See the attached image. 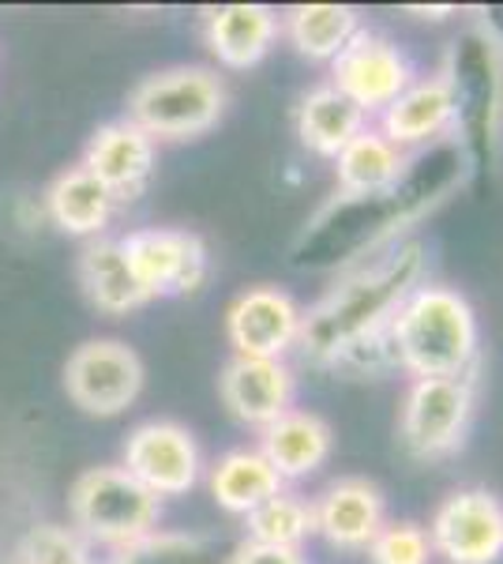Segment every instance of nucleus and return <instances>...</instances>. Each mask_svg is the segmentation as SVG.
<instances>
[{
  "instance_id": "1",
  "label": "nucleus",
  "mask_w": 503,
  "mask_h": 564,
  "mask_svg": "<svg viewBox=\"0 0 503 564\" xmlns=\"http://www.w3.org/2000/svg\"><path fill=\"white\" fill-rule=\"evenodd\" d=\"M470 154L459 135L428 143L409 154L406 174L395 188L376 196L335 193L308 218L294 245V268L300 271H350L406 238L417 223L451 199L470 177Z\"/></svg>"
},
{
  "instance_id": "2",
  "label": "nucleus",
  "mask_w": 503,
  "mask_h": 564,
  "mask_svg": "<svg viewBox=\"0 0 503 564\" xmlns=\"http://www.w3.org/2000/svg\"><path fill=\"white\" fill-rule=\"evenodd\" d=\"M425 245L402 238L391 249L342 271L335 286L300 316V358L319 369H338V361L353 347L387 332L398 305L425 282Z\"/></svg>"
},
{
  "instance_id": "3",
  "label": "nucleus",
  "mask_w": 503,
  "mask_h": 564,
  "mask_svg": "<svg viewBox=\"0 0 503 564\" xmlns=\"http://www.w3.org/2000/svg\"><path fill=\"white\" fill-rule=\"evenodd\" d=\"M387 347L414 380L473 377L481 354L478 313L459 290L420 282L387 324Z\"/></svg>"
},
{
  "instance_id": "4",
  "label": "nucleus",
  "mask_w": 503,
  "mask_h": 564,
  "mask_svg": "<svg viewBox=\"0 0 503 564\" xmlns=\"http://www.w3.org/2000/svg\"><path fill=\"white\" fill-rule=\"evenodd\" d=\"M444 76L455 98V135L470 166H496L503 148V42L492 26L473 23L447 45Z\"/></svg>"
},
{
  "instance_id": "5",
  "label": "nucleus",
  "mask_w": 503,
  "mask_h": 564,
  "mask_svg": "<svg viewBox=\"0 0 503 564\" xmlns=\"http://www.w3.org/2000/svg\"><path fill=\"white\" fill-rule=\"evenodd\" d=\"M226 84L207 65H173L151 72L128 95V121L140 124L154 143L199 140L222 121Z\"/></svg>"
},
{
  "instance_id": "6",
  "label": "nucleus",
  "mask_w": 503,
  "mask_h": 564,
  "mask_svg": "<svg viewBox=\"0 0 503 564\" xmlns=\"http://www.w3.org/2000/svg\"><path fill=\"white\" fill-rule=\"evenodd\" d=\"M158 520L162 500L143 489L121 463L90 467L68 489V523L90 545H106L109 553L158 531Z\"/></svg>"
},
{
  "instance_id": "7",
  "label": "nucleus",
  "mask_w": 503,
  "mask_h": 564,
  "mask_svg": "<svg viewBox=\"0 0 503 564\" xmlns=\"http://www.w3.org/2000/svg\"><path fill=\"white\" fill-rule=\"evenodd\" d=\"M478 406L473 377H425L409 380L398 411V441L420 463L447 459L462 452Z\"/></svg>"
},
{
  "instance_id": "8",
  "label": "nucleus",
  "mask_w": 503,
  "mask_h": 564,
  "mask_svg": "<svg viewBox=\"0 0 503 564\" xmlns=\"http://www.w3.org/2000/svg\"><path fill=\"white\" fill-rule=\"evenodd\" d=\"M147 369L121 339H87L64 361V391L84 414L117 417L143 395Z\"/></svg>"
},
{
  "instance_id": "9",
  "label": "nucleus",
  "mask_w": 503,
  "mask_h": 564,
  "mask_svg": "<svg viewBox=\"0 0 503 564\" xmlns=\"http://www.w3.org/2000/svg\"><path fill=\"white\" fill-rule=\"evenodd\" d=\"M121 467L143 489L166 500L192 494L199 486V478H204L207 463L196 433L188 425L173 422V417H147L124 436Z\"/></svg>"
},
{
  "instance_id": "10",
  "label": "nucleus",
  "mask_w": 503,
  "mask_h": 564,
  "mask_svg": "<svg viewBox=\"0 0 503 564\" xmlns=\"http://www.w3.org/2000/svg\"><path fill=\"white\" fill-rule=\"evenodd\" d=\"M433 553L447 564H500L503 561V500L484 486L447 494L425 527Z\"/></svg>"
},
{
  "instance_id": "11",
  "label": "nucleus",
  "mask_w": 503,
  "mask_h": 564,
  "mask_svg": "<svg viewBox=\"0 0 503 564\" xmlns=\"http://www.w3.org/2000/svg\"><path fill=\"white\" fill-rule=\"evenodd\" d=\"M417 79L409 53L380 31H361L331 61V87L342 90L364 117L383 113Z\"/></svg>"
},
{
  "instance_id": "12",
  "label": "nucleus",
  "mask_w": 503,
  "mask_h": 564,
  "mask_svg": "<svg viewBox=\"0 0 503 564\" xmlns=\"http://www.w3.org/2000/svg\"><path fill=\"white\" fill-rule=\"evenodd\" d=\"M121 249L132 263L140 286L154 297L196 294L210 275V257L199 234L173 226H143L121 238Z\"/></svg>"
},
{
  "instance_id": "13",
  "label": "nucleus",
  "mask_w": 503,
  "mask_h": 564,
  "mask_svg": "<svg viewBox=\"0 0 503 564\" xmlns=\"http://www.w3.org/2000/svg\"><path fill=\"white\" fill-rule=\"evenodd\" d=\"M300 316L305 308L282 286H249L226 308V339L237 358H271L286 361L297 350Z\"/></svg>"
},
{
  "instance_id": "14",
  "label": "nucleus",
  "mask_w": 503,
  "mask_h": 564,
  "mask_svg": "<svg viewBox=\"0 0 503 564\" xmlns=\"http://www.w3.org/2000/svg\"><path fill=\"white\" fill-rule=\"evenodd\" d=\"M316 534L331 550L364 553L387 523V497L372 478H335L313 497Z\"/></svg>"
},
{
  "instance_id": "15",
  "label": "nucleus",
  "mask_w": 503,
  "mask_h": 564,
  "mask_svg": "<svg viewBox=\"0 0 503 564\" xmlns=\"http://www.w3.org/2000/svg\"><path fill=\"white\" fill-rule=\"evenodd\" d=\"M79 166H87L102 181L117 204H128V199H140L147 193L154 170H158V143L128 117H117V121L98 124L87 140Z\"/></svg>"
},
{
  "instance_id": "16",
  "label": "nucleus",
  "mask_w": 503,
  "mask_h": 564,
  "mask_svg": "<svg viewBox=\"0 0 503 564\" xmlns=\"http://www.w3.org/2000/svg\"><path fill=\"white\" fill-rule=\"evenodd\" d=\"M218 395L226 411L241 425L267 430L274 417H282L297 399V377L286 361L271 358H233L222 366L218 377Z\"/></svg>"
},
{
  "instance_id": "17",
  "label": "nucleus",
  "mask_w": 503,
  "mask_h": 564,
  "mask_svg": "<svg viewBox=\"0 0 503 564\" xmlns=\"http://www.w3.org/2000/svg\"><path fill=\"white\" fill-rule=\"evenodd\" d=\"M376 117H380L376 129L406 154L455 135V98H451V87H447V76L444 72L417 76L414 84L402 90L395 102Z\"/></svg>"
},
{
  "instance_id": "18",
  "label": "nucleus",
  "mask_w": 503,
  "mask_h": 564,
  "mask_svg": "<svg viewBox=\"0 0 503 564\" xmlns=\"http://www.w3.org/2000/svg\"><path fill=\"white\" fill-rule=\"evenodd\" d=\"M282 23L267 4H218L204 12V42L222 68L249 72L278 42Z\"/></svg>"
},
{
  "instance_id": "19",
  "label": "nucleus",
  "mask_w": 503,
  "mask_h": 564,
  "mask_svg": "<svg viewBox=\"0 0 503 564\" xmlns=\"http://www.w3.org/2000/svg\"><path fill=\"white\" fill-rule=\"evenodd\" d=\"M260 452L286 481H305L316 475L335 452V433L316 411L289 406L282 417H274L267 430H260Z\"/></svg>"
},
{
  "instance_id": "20",
  "label": "nucleus",
  "mask_w": 503,
  "mask_h": 564,
  "mask_svg": "<svg viewBox=\"0 0 503 564\" xmlns=\"http://www.w3.org/2000/svg\"><path fill=\"white\" fill-rule=\"evenodd\" d=\"M42 204H45L50 223L57 226L61 234L84 238V241L106 238V226L113 223V212H117L113 193H109L87 166H79V162L61 170V174L50 181Z\"/></svg>"
},
{
  "instance_id": "21",
  "label": "nucleus",
  "mask_w": 503,
  "mask_h": 564,
  "mask_svg": "<svg viewBox=\"0 0 503 564\" xmlns=\"http://www.w3.org/2000/svg\"><path fill=\"white\" fill-rule=\"evenodd\" d=\"M79 286L87 302L102 316H128L151 305V294L140 286L132 263H128L121 238H95L79 252Z\"/></svg>"
},
{
  "instance_id": "22",
  "label": "nucleus",
  "mask_w": 503,
  "mask_h": 564,
  "mask_svg": "<svg viewBox=\"0 0 503 564\" xmlns=\"http://www.w3.org/2000/svg\"><path fill=\"white\" fill-rule=\"evenodd\" d=\"M207 486L222 512L244 520L263 500L282 494L286 481L278 478V470L271 467L260 448H230L207 467Z\"/></svg>"
},
{
  "instance_id": "23",
  "label": "nucleus",
  "mask_w": 503,
  "mask_h": 564,
  "mask_svg": "<svg viewBox=\"0 0 503 564\" xmlns=\"http://www.w3.org/2000/svg\"><path fill=\"white\" fill-rule=\"evenodd\" d=\"M297 140L305 151L319 154V159H338V151L353 140L357 132H364L372 124V117H364L350 98L331 84H319L305 90L294 113Z\"/></svg>"
},
{
  "instance_id": "24",
  "label": "nucleus",
  "mask_w": 503,
  "mask_h": 564,
  "mask_svg": "<svg viewBox=\"0 0 503 564\" xmlns=\"http://www.w3.org/2000/svg\"><path fill=\"white\" fill-rule=\"evenodd\" d=\"M409 154L398 151L395 143L383 135L376 124H369L364 132H357L335 159V181L338 193L346 196H376L398 185V177L406 174Z\"/></svg>"
},
{
  "instance_id": "25",
  "label": "nucleus",
  "mask_w": 503,
  "mask_h": 564,
  "mask_svg": "<svg viewBox=\"0 0 503 564\" xmlns=\"http://www.w3.org/2000/svg\"><path fill=\"white\" fill-rule=\"evenodd\" d=\"M278 23L300 57L335 61L361 31V12L350 4H294Z\"/></svg>"
},
{
  "instance_id": "26",
  "label": "nucleus",
  "mask_w": 503,
  "mask_h": 564,
  "mask_svg": "<svg viewBox=\"0 0 503 564\" xmlns=\"http://www.w3.org/2000/svg\"><path fill=\"white\" fill-rule=\"evenodd\" d=\"M244 531H249L252 542L282 545V550H300V545L316 534L313 500L286 486L282 494L263 500L252 516H244Z\"/></svg>"
},
{
  "instance_id": "27",
  "label": "nucleus",
  "mask_w": 503,
  "mask_h": 564,
  "mask_svg": "<svg viewBox=\"0 0 503 564\" xmlns=\"http://www.w3.org/2000/svg\"><path fill=\"white\" fill-rule=\"evenodd\" d=\"M106 564H226L218 542L199 531H158L143 534L140 542L109 553Z\"/></svg>"
},
{
  "instance_id": "28",
  "label": "nucleus",
  "mask_w": 503,
  "mask_h": 564,
  "mask_svg": "<svg viewBox=\"0 0 503 564\" xmlns=\"http://www.w3.org/2000/svg\"><path fill=\"white\" fill-rule=\"evenodd\" d=\"M12 564H98V561H95V545L72 523L42 520L26 527L23 539L15 542Z\"/></svg>"
},
{
  "instance_id": "29",
  "label": "nucleus",
  "mask_w": 503,
  "mask_h": 564,
  "mask_svg": "<svg viewBox=\"0 0 503 564\" xmlns=\"http://www.w3.org/2000/svg\"><path fill=\"white\" fill-rule=\"evenodd\" d=\"M364 553H369L372 564H433L436 561L428 531L414 520H387Z\"/></svg>"
},
{
  "instance_id": "30",
  "label": "nucleus",
  "mask_w": 503,
  "mask_h": 564,
  "mask_svg": "<svg viewBox=\"0 0 503 564\" xmlns=\"http://www.w3.org/2000/svg\"><path fill=\"white\" fill-rule=\"evenodd\" d=\"M226 564H308L300 550H282V545H263L244 539L237 550L226 557Z\"/></svg>"
},
{
  "instance_id": "31",
  "label": "nucleus",
  "mask_w": 503,
  "mask_h": 564,
  "mask_svg": "<svg viewBox=\"0 0 503 564\" xmlns=\"http://www.w3.org/2000/svg\"><path fill=\"white\" fill-rule=\"evenodd\" d=\"M0 564H12V557H4V553H0Z\"/></svg>"
}]
</instances>
